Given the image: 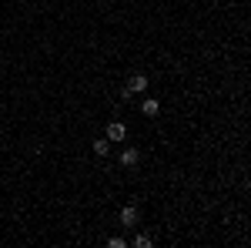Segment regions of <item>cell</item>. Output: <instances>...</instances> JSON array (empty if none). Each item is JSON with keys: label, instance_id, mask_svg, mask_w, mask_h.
Returning <instances> with one entry per match:
<instances>
[{"label": "cell", "instance_id": "cell-1", "mask_svg": "<svg viewBox=\"0 0 251 248\" xmlns=\"http://www.w3.org/2000/svg\"><path fill=\"white\" fill-rule=\"evenodd\" d=\"M141 91H148V77L144 74H131L127 77V84H124V97H134Z\"/></svg>", "mask_w": 251, "mask_h": 248}, {"label": "cell", "instance_id": "cell-2", "mask_svg": "<svg viewBox=\"0 0 251 248\" xmlns=\"http://www.w3.org/2000/svg\"><path fill=\"white\" fill-rule=\"evenodd\" d=\"M104 138H107L111 144L124 141V138H127V124H124V121H111V124H107V134H104Z\"/></svg>", "mask_w": 251, "mask_h": 248}, {"label": "cell", "instance_id": "cell-3", "mask_svg": "<svg viewBox=\"0 0 251 248\" xmlns=\"http://www.w3.org/2000/svg\"><path fill=\"white\" fill-rule=\"evenodd\" d=\"M137 215H141L137 205H124V208H121V225H124V228H134V225H137Z\"/></svg>", "mask_w": 251, "mask_h": 248}, {"label": "cell", "instance_id": "cell-4", "mask_svg": "<svg viewBox=\"0 0 251 248\" xmlns=\"http://www.w3.org/2000/svg\"><path fill=\"white\" fill-rule=\"evenodd\" d=\"M117 161H121V168H134L137 161H141V151H137V148H124Z\"/></svg>", "mask_w": 251, "mask_h": 248}, {"label": "cell", "instance_id": "cell-5", "mask_svg": "<svg viewBox=\"0 0 251 248\" xmlns=\"http://www.w3.org/2000/svg\"><path fill=\"white\" fill-rule=\"evenodd\" d=\"M141 111H144V114H148V117H154L157 111H161V101H157V97H148V101L141 104Z\"/></svg>", "mask_w": 251, "mask_h": 248}, {"label": "cell", "instance_id": "cell-6", "mask_svg": "<svg viewBox=\"0 0 251 248\" xmlns=\"http://www.w3.org/2000/svg\"><path fill=\"white\" fill-rule=\"evenodd\" d=\"M107 151H111V141H107V138H97V141H94V154H100V158H104Z\"/></svg>", "mask_w": 251, "mask_h": 248}, {"label": "cell", "instance_id": "cell-7", "mask_svg": "<svg viewBox=\"0 0 251 248\" xmlns=\"http://www.w3.org/2000/svg\"><path fill=\"white\" fill-rule=\"evenodd\" d=\"M134 245H137V248H151V235H137Z\"/></svg>", "mask_w": 251, "mask_h": 248}, {"label": "cell", "instance_id": "cell-8", "mask_svg": "<svg viewBox=\"0 0 251 248\" xmlns=\"http://www.w3.org/2000/svg\"><path fill=\"white\" fill-rule=\"evenodd\" d=\"M107 245H111V248H124V238H121V235H114V238H111Z\"/></svg>", "mask_w": 251, "mask_h": 248}]
</instances>
